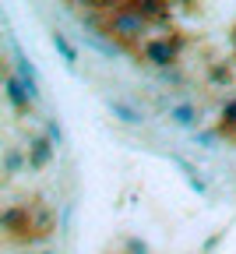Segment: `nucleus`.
<instances>
[{"instance_id":"nucleus-1","label":"nucleus","mask_w":236,"mask_h":254,"mask_svg":"<svg viewBox=\"0 0 236 254\" xmlns=\"http://www.w3.org/2000/svg\"><path fill=\"white\" fill-rule=\"evenodd\" d=\"M57 226V215L46 201H25V205H7L0 215V230L11 244H36L46 240Z\"/></svg>"},{"instance_id":"nucleus-2","label":"nucleus","mask_w":236,"mask_h":254,"mask_svg":"<svg viewBox=\"0 0 236 254\" xmlns=\"http://www.w3.org/2000/svg\"><path fill=\"white\" fill-rule=\"evenodd\" d=\"M99 25H103V32L110 39H117L120 46H141V39H152V25L141 14L138 0H127V4H106Z\"/></svg>"},{"instance_id":"nucleus-3","label":"nucleus","mask_w":236,"mask_h":254,"mask_svg":"<svg viewBox=\"0 0 236 254\" xmlns=\"http://www.w3.org/2000/svg\"><path fill=\"white\" fill-rule=\"evenodd\" d=\"M180 50H183V36H170V32H155L152 39L141 43L138 57L148 64V67L155 71H170L177 67V60H180Z\"/></svg>"},{"instance_id":"nucleus-4","label":"nucleus","mask_w":236,"mask_h":254,"mask_svg":"<svg viewBox=\"0 0 236 254\" xmlns=\"http://www.w3.org/2000/svg\"><path fill=\"white\" fill-rule=\"evenodd\" d=\"M25 159H28V170L32 173H43L53 159H57V145L39 131V134H28V145H25Z\"/></svg>"},{"instance_id":"nucleus-5","label":"nucleus","mask_w":236,"mask_h":254,"mask_svg":"<svg viewBox=\"0 0 236 254\" xmlns=\"http://www.w3.org/2000/svg\"><path fill=\"white\" fill-rule=\"evenodd\" d=\"M4 92H7V103H11V110L18 113V117H25V113H32V95H28V88H25V81L14 74V71H4Z\"/></svg>"},{"instance_id":"nucleus-6","label":"nucleus","mask_w":236,"mask_h":254,"mask_svg":"<svg viewBox=\"0 0 236 254\" xmlns=\"http://www.w3.org/2000/svg\"><path fill=\"white\" fill-rule=\"evenodd\" d=\"M205 81H208L212 88H229V85L236 81L233 64H229V60H215V64H208V67H205Z\"/></svg>"},{"instance_id":"nucleus-7","label":"nucleus","mask_w":236,"mask_h":254,"mask_svg":"<svg viewBox=\"0 0 236 254\" xmlns=\"http://www.w3.org/2000/svg\"><path fill=\"white\" fill-rule=\"evenodd\" d=\"M166 117H170V124H173V127H183V131H190V127L201 120V110H197L194 103H173Z\"/></svg>"},{"instance_id":"nucleus-8","label":"nucleus","mask_w":236,"mask_h":254,"mask_svg":"<svg viewBox=\"0 0 236 254\" xmlns=\"http://www.w3.org/2000/svg\"><path fill=\"white\" fill-rule=\"evenodd\" d=\"M138 7H141V14L148 18V25L155 28V25H170L173 21V7L170 4H162V0H138Z\"/></svg>"},{"instance_id":"nucleus-9","label":"nucleus","mask_w":236,"mask_h":254,"mask_svg":"<svg viewBox=\"0 0 236 254\" xmlns=\"http://www.w3.org/2000/svg\"><path fill=\"white\" fill-rule=\"evenodd\" d=\"M14 74L25 81V88H28V95H32V103H39V81H36V67H32V64L18 53L14 57Z\"/></svg>"},{"instance_id":"nucleus-10","label":"nucleus","mask_w":236,"mask_h":254,"mask_svg":"<svg viewBox=\"0 0 236 254\" xmlns=\"http://www.w3.org/2000/svg\"><path fill=\"white\" fill-rule=\"evenodd\" d=\"M106 110H110L113 117H120L123 124H130V127L145 124V113H141V110H134V106H130V103H123V99H110V103H106Z\"/></svg>"},{"instance_id":"nucleus-11","label":"nucleus","mask_w":236,"mask_h":254,"mask_svg":"<svg viewBox=\"0 0 236 254\" xmlns=\"http://www.w3.org/2000/svg\"><path fill=\"white\" fill-rule=\"evenodd\" d=\"M50 39H53V50L63 57V64H67V67H78V50L71 46V39H67L63 32H53Z\"/></svg>"},{"instance_id":"nucleus-12","label":"nucleus","mask_w":236,"mask_h":254,"mask_svg":"<svg viewBox=\"0 0 236 254\" xmlns=\"http://www.w3.org/2000/svg\"><path fill=\"white\" fill-rule=\"evenodd\" d=\"M43 134H46L53 145H60V141H63V131H60V124H57V120H46V124H43Z\"/></svg>"},{"instance_id":"nucleus-13","label":"nucleus","mask_w":236,"mask_h":254,"mask_svg":"<svg viewBox=\"0 0 236 254\" xmlns=\"http://www.w3.org/2000/svg\"><path fill=\"white\" fill-rule=\"evenodd\" d=\"M123 247H127V254H152V251H148V244H145V240H138V237H127V240H123Z\"/></svg>"},{"instance_id":"nucleus-14","label":"nucleus","mask_w":236,"mask_h":254,"mask_svg":"<svg viewBox=\"0 0 236 254\" xmlns=\"http://www.w3.org/2000/svg\"><path fill=\"white\" fill-rule=\"evenodd\" d=\"M229 46H233V53H236V21L229 25Z\"/></svg>"},{"instance_id":"nucleus-15","label":"nucleus","mask_w":236,"mask_h":254,"mask_svg":"<svg viewBox=\"0 0 236 254\" xmlns=\"http://www.w3.org/2000/svg\"><path fill=\"white\" fill-rule=\"evenodd\" d=\"M233 141H236V134H233Z\"/></svg>"},{"instance_id":"nucleus-16","label":"nucleus","mask_w":236,"mask_h":254,"mask_svg":"<svg viewBox=\"0 0 236 254\" xmlns=\"http://www.w3.org/2000/svg\"><path fill=\"white\" fill-rule=\"evenodd\" d=\"M46 254H50V251H46Z\"/></svg>"}]
</instances>
